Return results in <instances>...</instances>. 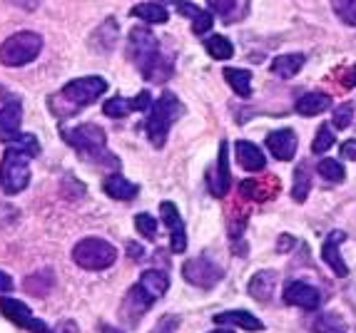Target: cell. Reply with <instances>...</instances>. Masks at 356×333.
Wrapping results in <instances>:
<instances>
[{
  "mask_svg": "<svg viewBox=\"0 0 356 333\" xmlns=\"http://www.w3.org/2000/svg\"><path fill=\"white\" fill-rule=\"evenodd\" d=\"M127 55L137 65V70L143 72V78L147 83H165L172 78L175 62L160 55V42L149 33L147 28H132L130 30V45H127Z\"/></svg>",
  "mask_w": 356,
  "mask_h": 333,
  "instance_id": "cell-1",
  "label": "cell"
},
{
  "mask_svg": "<svg viewBox=\"0 0 356 333\" xmlns=\"http://www.w3.org/2000/svg\"><path fill=\"white\" fill-rule=\"evenodd\" d=\"M63 139L75 149L77 155L88 162H95V164H107L118 169L120 160L115 155L107 152V135L100 125H92V122H85V125L70 127V130H63Z\"/></svg>",
  "mask_w": 356,
  "mask_h": 333,
  "instance_id": "cell-2",
  "label": "cell"
},
{
  "mask_svg": "<svg viewBox=\"0 0 356 333\" xmlns=\"http://www.w3.org/2000/svg\"><path fill=\"white\" fill-rule=\"evenodd\" d=\"M107 92V83L97 75H90V78H77L70 80L65 87L60 89L58 97L50 100L53 110L58 112V117H70L72 110H80V108H88L92 102L100 100V95Z\"/></svg>",
  "mask_w": 356,
  "mask_h": 333,
  "instance_id": "cell-3",
  "label": "cell"
},
{
  "mask_svg": "<svg viewBox=\"0 0 356 333\" xmlns=\"http://www.w3.org/2000/svg\"><path fill=\"white\" fill-rule=\"evenodd\" d=\"M33 152L23 147L20 142H10L6 149L3 162H0V187L6 194H20L30 185V160Z\"/></svg>",
  "mask_w": 356,
  "mask_h": 333,
  "instance_id": "cell-4",
  "label": "cell"
},
{
  "mask_svg": "<svg viewBox=\"0 0 356 333\" xmlns=\"http://www.w3.org/2000/svg\"><path fill=\"white\" fill-rule=\"evenodd\" d=\"M182 112H184L182 102L175 97V92H165V95H160L152 102V108H149L147 114V137L152 142V147L157 149L165 147L170 127H172V122H177Z\"/></svg>",
  "mask_w": 356,
  "mask_h": 333,
  "instance_id": "cell-5",
  "label": "cell"
},
{
  "mask_svg": "<svg viewBox=\"0 0 356 333\" xmlns=\"http://www.w3.org/2000/svg\"><path fill=\"white\" fill-rule=\"evenodd\" d=\"M72 262L85 271H102L118 262V249L100 237H88L72 249Z\"/></svg>",
  "mask_w": 356,
  "mask_h": 333,
  "instance_id": "cell-6",
  "label": "cell"
},
{
  "mask_svg": "<svg viewBox=\"0 0 356 333\" xmlns=\"http://www.w3.org/2000/svg\"><path fill=\"white\" fill-rule=\"evenodd\" d=\"M42 50V35L33 33V30H23L15 35L8 37L0 45V62L6 67H23L40 55Z\"/></svg>",
  "mask_w": 356,
  "mask_h": 333,
  "instance_id": "cell-7",
  "label": "cell"
},
{
  "mask_svg": "<svg viewBox=\"0 0 356 333\" xmlns=\"http://www.w3.org/2000/svg\"><path fill=\"white\" fill-rule=\"evenodd\" d=\"M182 276L187 284L207 291V289H214V286L225 279V271L209 256H195V259H187L182 264Z\"/></svg>",
  "mask_w": 356,
  "mask_h": 333,
  "instance_id": "cell-8",
  "label": "cell"
},
{
  "mask_svg": "<svg viewBox=\"0 0 356 333\" xmlns=\"http://www.w3.org/2000/svg\"><path fill=\"white\" fill-rule=\"evenodd\" d=\"M0 314L6 316L8 321H13L15 326L25 328V331H30V333H53L45 323L38 321L35 314H33L23 301H18V298L0 296Z\"/></svg>",
  "mask_w": 356,
  "mask_h": 333,
  "instance_id": "cell-9",
  "label": "cell"
},
{
  "mask_svg": "<svg viewBox=\"0 0 356 333\" xmlns=\"http://www.w3.org/2000/svg\"><path fill=\"white\" fill-rule=\"evenodd\" d=\"M152 304H154V298L149 296L147 291H145L143 286L135 284L130 291H127L122 306H120V318H122L127 326H137V323H140V318L147 314V309Z\"/></svg>",
  "mask_w": 356,
  "mask_h": 333,
  "instance_id": "cell-10",
  "label": "cell"
},
{
  "mask_svg": "<svg viewBox=\"0 0 356 333\" xmlns=\"http://www.w3.org/2000/svg\"><path fill=\"white\" fill-rule=\"evenodd\" d=\"M284 304L304 311H316L321 304V293L316 286L307 284V281H289L284 289Z\"/></svg>",
  "mask_w": 356,
  "mask_h": 333,
  "instance_id": "cell-11",
  "label": "cell"
},
{
  "mask_svg": "<svg viewBox=\"0 0 356 333\" xmlns=\"http://www.w3.org/2000/svg\"><path fill=\"white\" fill-rule=\"evenodd\" d=\"M232 189V174H229V144L220 142V157H217V166L209 174V191L212 196L222 199Z\"/></svg>",
  "mask_w": 356,
  "mask_h": 333,
  "instance_id": "cell-12",
  "label": "cell"
},
{
  "mask_svg": "<svg viewBox=\"0 0 356 333\" xmlns=\"http://www.w3.org/2000/svg\"><path fill=\"white\" fill-rule=\"evenodd\" d=\"M160 214H162V221L167 224V229H170L172 251L175 254H184V249H187V234H184V221H182V216H179L177 207H175L172 202H162Z\"/></svg>",
  "mask_w": 356,
  "mask_h": 333,
  "instance_id": "cell-13",
  "label": "cell"
},
{
  "mask_svg": "<svg viewBox=\"0 0 356 333\" xmlns=\"http://www.w3.org/2000/svg\"><path fill=\"white\" fill-rule=\"evenodd\" d=\"M20 125H23V105L18 100H10L0 110V142H15L23 135Z\"/></svg>",
  "mask_w": 356,
  "mask_h": 333,
  "instance_id": "cell-14",
  "label": "cell"
},
{
  "mask_svg": "<svg viewBox=\"0 0 356 333\" xmlns=\"http://www.w3.org/2000/svg\"><path fill=\"white\" fill-rule=\"evenodd\" d=\"M344 239H346L344 232H332L327 237V241L321 244V259H324V264L332 268L339 279H346V276H349V266L344 264L341 251H339V244H341Z\"/></svg>",
  "mask_w": 356,
  "mask_h": 333,
  "instance_id": "cell-15",
  "label": "cell"
},
{
  "mask_svg": "<svg viewBox=\"0 0 356 333\" xmlns=\"http://www.w3.org/2000/svg\"><path fill=\"white\" fill-rule=\"evenodd\" d=\"M267 147L277 160L289 162L297 155L299 139H297V135H294V130H277L267 135Z\"/></svg>",
  "mask_w": 356,
  "mask_h": 333,
  "instance_id": "cell-16",
  "label": "cell"
},
{
  "mask_svg": "<svg viewBox=\"0 0 356 333\" xmlns=\"http://www.w3.org/2000/svg\"><path fill=\"white\" fill-rule=\"evenodd\" d=\"M234 155L244 172H261L267 166V157L261 155V149L254 142H247V139H239L234 144Z\"/></svg>",
  "mask_w": 356,
  "mask_h": 333,
  "instance_id": "cell-17",
  "label": "cell"
},
{
  "mask_svg": "<svg viewBox=\"0 0 356 333\" xmlns=\"http://www.w3.org/2000/svg\"><path fill=\"white\" fill-rule=\"evenodd\" d=\"M214 323H217V326H239V328H244V331H264V323H261L254 314H250V311H244V309L214 314Z\"/></svg>",
  "mask_w": 356,
  "mask_h": 333,
  "instance_id": "cell-18",
  "label": "cell"
},
{
  "mask_svg": "<svg viewBox=\"0 0 356 333\" xmlns=\"http://www.w3.org/2000/svg\"><path fill=\"white\" fill-rule=\"evenodd\" d=\"M274 289H277V271H257L254 276L250 279V286H247V291H250L252 298L261 301V304H267L269 298L274 296Z\"/></svg>",
  "mask_w": 356,
  "mask_h": 333,
  "instance_id": "cell-19",
  "label": "cell"
},
{
  "mask_svg": "<svg viewBox=\"0 0 356 333\" xmlns=\"http://www.w3.org/2000/svg\"><path fill=\"white\" fill-rule=\"evenodd\" d=\"M102 189H105L107 196L113 199H120V202H130L140 194V187L132 185L130 179H125L122 174H110V177L102 182Z\"/></svg>",
  "mask_w": 356,
  "mask_h": 333,
  "instance_id": "cell-20",
  "label": "cell"
},
{
  "mask_svg": "<svg viewBox=\"0 0 356 333\" xmlns=\"http://www.w3.org/2000/svg\"><path fill=\"white\" fill-rule=\"evenodd\" d=\"M329 108H332V97L327 92H307L294 105L297 114H302V117H314V114L327 112Z\"/></svg>",
  "mask_w": 356,
  "mask_h": 333,
  "instance_id": "cell-21",
  "label": "cell"
},
{
  "mask_svg": "<svg viewBox=\"0 0 356 333\" xmlns=\"http://www.w3.org/2000/svg\"><path fill=\"white\" fill-rule=\"evenodd\" d=\"M304 62H307V58H304L302 53L277 55V58L272 60V72L277 75V78L289 80V78H294V75H299V70L304 67Z\"/></svg>",
  "mask_w": 356,
  "mask_h": 333,
  "instance_id": "cell-22",
  "label": "cell"
},
{
  "mask_svg": "<svg viewBox=\"0 0 356 333\" xmlns=\"http://www.w3.org/2000/svg\"><path fill=\"white\" fill-rule=\"evenodd\" d=\"M137 284L143 286L145 291L157 301V298L165 296L167 289H170V276H167L165 271H160V268H147V271H143V276H140Z\"/></svg>",
  "mask_w": 356,
  "mask_h": 333,
  "instance_id": "cell-23",
  "label": "cell"
},
{
  "mask_svg": "<svg viewBox=\"0 0 356 333\" xmlns=\"http://www.w3.org/2000/svg\"><path fill=\"white\" fill-rule=\"evenodd\" d=\"M55 286V274L50 271V268H45V271H38V274L28 276L25 279V291L30 293V296H38V298H45L50 291H53Z\"/></svg>",
  "mask_w": 356,
  "mask_h": 333,
  "instance_id": "cell-24",
  "label": "cell"
},
{
  "mask_svg": "<svg viewBox=\"0 0 356 333\" xmlns=\"http://www.w3.org/2000/svg\"><path fill=\"white\" fill-rule=\"evenodd\" d=\"M225 80L229 83V87L234 89L239 97L252 95V72L250 70H242V67H227Z\"/></svg>",
  "mask_w": 356,
  "mask_h": 333,
  "instance_id": "cell-25",
  "label": "cell"
},
{
  "mask_svg": "<svg viewBox=\"0 0 356 333\" xmlns=\"http://www.w3.org/2000/svg\"><path fill=\"white\" fill-rule=\"evenodd\" d=\"M132 15L145 20V23H154V25H162L170 20V12H167V8L160 6V3H140V6L132 8Z\"/></svg>",
  "mask_w": 356,
  "mask_h": 333,
  "instance_id": "cell-26",
  "label": "cell"
},
{
  "mask_svg": "<svg viewBox=\"0 0 356 333\" xmlns=\"http://www.w3.org/2000/svg\"><path fill=\"white\" fill-rule=\"evenodd\" d=\"M309 191H312V174H309V166L307 162L294 169V187H291V199L297 204H304L307 202Z\"/></svg>",
  "mask_w": 356,
  "mask_h": 333,
  "instance_id": "cell-27",
  "label": "cell"
},
{
  "mask_svg": "<svg viewBox=\"0 0 356 333\" xmlns=\"http://www.w3.org/2000/svg\"><path fill=\"white\" fill-rule=\"evenodd\" d=\"M312 328H314V333H346L344 318L339 314H334V311L316 316L314 321H312Z\"/></svg>",
  "mask_w": 356,
  "mask_h": 333,
  "instance_id": "cell-28",
  "label": "cell"
},
{
  "mask_svg": "<svg viewBox=\"0 0 356 333\" xmlns=\"http://www.w3.org/2000/svg\"><path fill=\"white\" fill-rule=\"evenodd\" d=\"M204 50L209 53V58L214 60H229L234 55V45L229 42V37L225 35H212L204 40Z\"/></svg>",
  "mask_w": 356,
  "mask_h": 333,
  "instance_id": "cell-29",
  "label": "cell"
},
{
  "mask_svg": "<svg viewBox=\"0 0 356 333\" xmlns=\"http://www.w3.org/2000/svg\"><path fill=\"white\" fill-rule=\"evenodd\" d=\"M100 40H105L100 48L102 53H110L115 48V42H118V23L115 20H105L100 25V30L95 33V45H100Z\"/></svg>",
  "mask_w": 356,
  "mask_h": 333,
  "instance_id": "cell-30",
  "label": "cell"
},
{
  "mask_svg": "<svg viewBox=\"0 0 356 333\" xmlns=\"http://www.w3.org/2000/svg\"><path fill=\"white\" fill-rule=\"evenodd\" d=\"M316 172L327 179V182H334V185H341V182H344V177H346L344 166L339 164V162H334V160H321L319 164H316Z\"/></svg>",
  "mask_w": 356,
  "mask_h": 333,
  "instance_id": "cell-31",
  "label": "cell"
},
{
  "mask_svg": "<svg viewBox=\"0 0 356 333\" xmlns=\"http://www.w3.org/2000/svg\"><path fill=\"white\" fill-rule=\"evenodd\" d=\"M102 112L113 119H122L132 112V105H130V100H125V97H110V100L102 105Z\"/></svg>",
  "mask_w": 356,
  "mask_h": 333,
  "instance_id": "cell-32",
  "label": "cell"
},
{
  "mask_svg": "<svg viewBox=\"0 0 356 333\" xmlns=\"http://www.w3.org/2000/svg\"><path fill=\"white\" fill-rule=\"evenodd\" d=\"M334 139H337V135L332 132V127L321 125L319 132L314 135V142H312V152L314 155H324V152H329L334 147Z\"/></svg>",
  "mask_w": 356,
  "mask_h": 333,
  "instance_id": "cell-33",
  "label": "cell"
},
{
  "mask_svg": "<svg viewBox=\"0 0 356 333\" xmlns=\"http://www.w3.org/2000/svg\"><path fill=\"white\" fill-rule=\"evenodd\" d=\"M332 8L341 23L356 28V0H332Z\"/></svg>",
  "mask_w": 356,
  "mask_h": 333,
  "instance_id": "cell-34",
  "label": "cell"
},
{
  "mask_svg": "<svg viewBox=\"0 0 356 333\" xmlns=\"http://www.w3.org/2000/svg\"><path fill=\"white\" fill-rule=\"evenodd\" d=\"M354 117H356L354 102H341V105L334 110V127H337V130H346V127L354 122Z\"/></svg>",
  "mask_w": 356,
  "mask_h": 333,
  "instance_id": "cell-35",
  "label": "cell"
},
{
  "mask_svg": "<svg viewBox=\"0 0 356 333\" xmlns=\"http://www.w3.org/2000/svg\"><path fill=\"white\" fill-rule=\"evenodd\" d=\"M135 229L143 234L145 239H149V241L157 239V221H154V216L147 214V212H140V214L135 216Z\"/></svg>",
  "mask_w": 356,
  "mask_h": 333,
  "instance_id": "cell-36",
  "label": "cell"
},
{
  "mask_svg": "<svg viewBox=\"0 0 356 333\" xmlns=\"http://www.w3.org/2000/svg\"><path fill=\"white\" fill-rule=\"evenodd\" d=\"M239 194H242L244 199H264L267 191H261V187L257 185L254 179H244L242 185H239Z\"/></svg>",
  "mask_w": 356,
  "mask_h": 333,
  "instance_id": "cell-37",
  "label": "cell"
},
{
  "mask_svg": "<svg viewBox=\"0 0 356 333\" xmlns=\"http://www.w3.org/2000/svg\"><path fill=\"white\" fill-rule=\"evenodd\" d=\"M179 328V316L170 314V316H162L157 326L152 328V333H175Z\"/></svg>",
  "mask_w": 356,
  "mask_h": 333,
  "instance_id": "cell-38",
  "label": "cell"
},
{
  "mask_svg": "<svg viewBox=\"0 0 356 333\" xmlns=\"http://www.w3.org/2000/svg\"><path fill=\"white\" fill-rule=\"evenodd\" d=\"M212 25H214V15H209L207 10H202L195 20H192V30H195V35H204Z\"/></svg>",
  "mask_w": 356,
  "mask_h": 333,
  "instance_id": "cell-39",
  "label": "cell"
},
{
  "mask_svg": "<svg viewBox=\"0 0 356 333\" xmlns=\"http://www.w3.org/2000/svg\"><path fill=\"white\" fill-rule=\"evenodd\" d=\"M209 8H212V12H217V15H222L225 20H229L232 10H234V6H237V0H207Z\"/></svg>",
  "mask_w": 356,
  "mask_h": 333,
  "instance_id": "cell-40",
  "label": "cell"
},
{
  "mask_svg": "<svg viewBox=\"0 0 356 333\" xmlns=\"http://www.w3.org/2000/svg\"><path fill=\"white\" fill-rule=\"evenodd\" d=\"M130 105H132V110H135V112H145V110L152 108V95H149L147 89H143L135 100H130Z\"/></svg>",
  "mask_w": 356,
  "mask_h": 333,
  "instance_id": "cell-41",
  "label": "cell"
},
{
  "mask_svg": "<svg viewBox=\"0 0 356 333\" xmlns=\"http://www.w3.org/2000/svg\"><path fill=\"white\" fill-rule=\"evenodd\" d=\"M15 216H18V212L13 207H8V204H0V229L3 226H8L10 221H15Z\"/></svg>",
  "mask_w": 356,
  "mask_h": 333,
  "instance_id": "cell-42",
  "label": "cell"
},
{
  "mask_svg": "<svg viewBox=\"0 0 356 333\" xmlns=\"http://www.w3.org/2000/svg\"><path fill=\"white\" fill-rule=\"evenodd\" d=\"M341 157L356 162V139H349V142L341 144Z\"/></svg>",
  "mask_w": 356,
  "mask_h": 333,
  "instance_id": "cell-43",
  "label": "cell"
},
{
  "mask_svg": "<svg viewBox=\"0 0 356 333\" xmlns=\"http://www.w3.org/2000/svg\"><path fill=\"white\" fill-rule=\"evenodd\" d=\"M341 85H344L346 89L356 87V65H354V67H349V70L344 72V78H341Z\"/></svg>",
  "mask_w": 356,
  "mask_h": 333,
  "instance_id": "cell-44",
  "label": "cell"
},
{
  "mask_svg": "<svg viewBox=\"0 0 356 333\" xmlns=\"http://www.w3.org/2000/svg\"><path fill=\"white\" fill-rule=\"evenodd\" d=\"M13 286H15V281L10 279V274H6V271H0V293L13 291Z\"/></svg>",
  "mask_w": 356,
  "mask_h": 333,
  "instance_id": "cell-45",
  "label": "cell"
},
{
  "mask_svg": "<svg viewBox=\"0 0 356 333\" xmlns=\"http://www.w3.org/2000/svg\"><path fill=\"white\" fill-rule=\"evenodd\" d=\"M127 254H130L132 262H140V259H143V256H145L143 244H127Z\"/></svg>",
  "mask_w": 356,
  "mask_h": 333,
  "instance_id": "cell-46",
  "label": "cell"
},
{
  "mask_svg": "<svg viewBox=\"0 0 356 333\" xmlns=\"http://www.w3.org/2000/svg\"><path fill=\"white\" fill-rule=\"evenodd\" d=\"M10 3H15V6L23 8V10H35V8L40 6V0H10Z\"/></svg>",
  "mask_w": 356,
  "mask_h": 333,
  "instance_id": "cell-47",
  "label": "cell"
},
{
  "mask_svg": "<svg viewBox=\"0 0 356 333\" xmlns=\"http://www.w3.org/2000/svg\"><path fill=\"white\" fill-rule=\"evenodd\" d=\"M100 331H102V333H122V331H120V328L110 326V323H102V326H100Z\"/></svg>",
  "mask_w": 356,
  "mask_h": 333,
  "instance_id": "cell-48",
  "label": "cell"
},
{
  "mask_svg": "<svg viewBox=\"0 0 356 333\" xmlns=\"http://www.w3.org/2000/svg\"><path fill=\"white\" fill-rule=\"evenodd\" d=\"M212 333H234V331H227V328H217V331H212Z\"/></svg>",
  "mask_w": 356,
  "mask_h": 333,
  "instance_id": "cell-49",
  "label": "cell"
},
{
  "mask_svg": "<svg viewBox=\"0 0 356 333\" xmlns=\"http://www.w3.org/2000/svg\"><path fill=\"white\" fill-rule=\"evenodd\" d=\"M162 3H179V0H162Z\"/></svg>",
  "mask_w": 356,
  "mask_h": 333,
  "instance_id": "cell-50",
  "label": "cell"
}]
</instances>
